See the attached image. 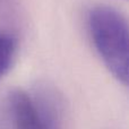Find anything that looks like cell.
<instances>
[{
  "label": "cell",
  "mask_w": 129,
  "mask_h": 129,
  "mask_svg": "<svg viewBox=\"0 0 129 129\" xmlns=\"http://www.w3.org/2000/svg\"><path fill=\"white\" fill-rule=\"evenodd\" d=\"M94 48L107 69L122 85L129 77V31L126 17L109 6H98L88 14Z\"/></svg>",
  "instance_id": "6da1fadb"
},
{
  "label": "cell",
  "mask_w": 129,
  "mask_h": 129,
  "mask_svg": "<svg viewBox=\"0 0 129 129\" xmlns=\"http://www.w3.org/2000/svg\"><path fill=\"white\" fill-rule=\"evenodd\" d=\"M29 94L45 129H63L64 101L58 89L49 84H38Z\"/></svg>",
  "instance_id": "7a4b0ae2"
},
{
  "label": "cell",
  "mask_w": 129,
  "mask_h": 129,
  "mask_svg": "<svg viewBox=\"0 0 129 129\" xmlns=\"http://www.w3.org/2000/svg\"><path fill=\"white\" fill-rule=\"evenodd\" d=\"M17 53V41L10 34L0 32V79L11 68Z\"/></svg>",
  "instance_id": "277c9868"
},
{
  "label": "cell",
  "mask_w": 129,
  "mask_h": 129,
  "mask_svg": "<svg viewBox=\"0 0 129 129\" xmlns=\"http://www.w3.org/2000/svg\"><path fill=\"white\" fill-rule=\"evenodd\" d=\"M7 102L14 129H45L28 92L20 88L13 89L9 92Z\"/></svg>",
  "instance_id": "3957f363"
}]
</instances>
